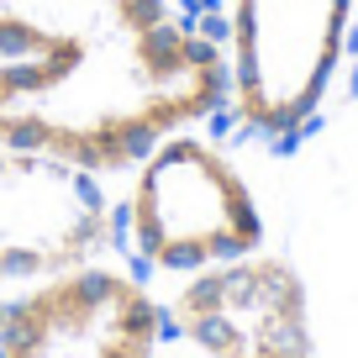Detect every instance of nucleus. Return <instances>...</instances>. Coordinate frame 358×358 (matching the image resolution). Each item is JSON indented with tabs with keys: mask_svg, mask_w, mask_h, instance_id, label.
<instances>
[{
	"mask_svg": "<svg viewBox=\"0 0 358 358\" xmlns=\"http://www.w3.org/2000/svg\"><path fill=\"white\" fill-rule=\"evenodd\" d=\"M222 116V53L195 0H0V143L95 179Z\"/></svg>",
	"mask_w": 358,
	"mask_h": 358,
	"instance_id": "1",
	"label": "nucleus"
},
{
	"mask_svg": "<svg viewBox=\"0 0 358 358\" xmlns=\"http://www.w3.org/2000/svg\"><path fill=\"white\" fill-rule=\"evenodd\" d=\"M116 253L148 280L169 285L195 268L268 248V211L243 143L222 122L158 137L111 179Z\"/></svg>",
	"mask_w": 358,
	"mask_h": 358,
	"instance_id": "2",
	"label": "nucleus"
},
{
	"mask_svg": "<svg viewBox=\"0 0 358 358\" xmlns=\"http://www.w3.org/2000/svg\"><path fill=\"white\" fill-rule=\"evenodd\" d=\"M222 53V116L243 148H301L343 95L358 0H206Z\"/></svg>",
	"mask_w": 358,
	"mask_h": 358,
	"instance_id": "3",
	"label": "nucleus"
},
{
	"mask_svg": "<svg viewBox=\"0 0 358 358\" xmlns=\"http://www.w3.org/2000/svg\"><path fill=\"white\" fill-rule=\"evenodd\" d=\"M0 358H169L164 285L95 253L6 290Z\"/></svg>",
	"mask_w": 358,
	"mask_h": 358,
	"instance_id": "4",
	"label": "nucleus"
},
{
	"mask_svg": "<svg viewBox=\"0 0 358 358\" xmlns=\"http://www.w3.org/2000/svg\"><path fill=\"white\" fill-rule=\"evenodd\" d=\"M164 311L169 348L185 358H322L311 285L280 248L169 280Z\"/></svg>",
	"mask_w": 358,
	"mask_h": 358,
	"instance_id": "5",
	"label": "nucleus"
},
{
	"mask_svg": "<svg viewBox=\"0 0 358 358\" xmlns=\"http://www.w3.org/2000/svg\"><path fill=\"white\" fill-rule=\"evenodd\" d=\"M116 248L111 179L0 143V290Z\"/></svg>",
	"mask_w": 358,
	"mask_h": 358,
	"instance_id": "6",
	"label": "nucleus"
},
{
	"mask_svg": "<svg viewBox=\"0 0 358 358\" xmlns=\"http://www.w3.org/2000/svg\"><path fill=\"white\" fill-rule=\"evenodd\" d=\"M169 358H185V353H174V348H169Z\"/></svg>",
	"mask_w": 358,
	"mask_h": 358,
	"instance_id": "7",
	"label": "nucleus"
},
{
	"mask_svg": "<svg viewBox=\"0 0 358 358\" xmlns=\"http://www.w3.org/2000/svg\"><path fill=\"white\" fill-rule=\"evenodd\" d=\"M0 306H6V290H0Z\"/></svg>",
	"mask_w": 358,
	"mask_h": 358,
	"instance_id": "8",
	"label": "nucleus"
},
{
	"mask_svg": "<svg viewBox=\"0 0 358 358\" xmlns=\"http://www.w3.org/2000/svg\"><path fill=\"white\" fill-rule=\"evenodd\" d=\"M195 6H206V0H195Z\"/></svg>",
	"mask_w": 358,
	"mask_h": 358,
	"instance_id": "9",
	"label": "nucleus"
}]
</instances>
